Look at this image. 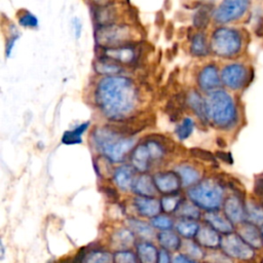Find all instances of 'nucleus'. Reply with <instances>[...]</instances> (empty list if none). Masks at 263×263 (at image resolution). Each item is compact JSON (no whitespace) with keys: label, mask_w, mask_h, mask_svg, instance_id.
Masks as SVG:
<instances>
[{"label":"nucleus","mask_w":263,"mask_h":263,"mask_svg":"<svg viewBox=\"0 0 263 263\" xmlns=\"http://www.w3.org/2000/svg\"><path fill=\"white\" fill-rule=\"evenodd\" d=\"M208 120L219 128H230L236 121V109L232 98L224 90L216 89L205 98Z\"/></svg>","instance_id":"obj_3"},{"label":"nucleus","mask_w":263,"mask_h":263,"mask_svg":"<svg viewBox=\"0 0 263 263\" xmlns=\"http://www.w3.org/2000/svg\"><path fill=\"white\" fill-rule=\"evenodd\" d=\"M173 263H195V262L185 255H178L177 257H175Z\"/></svg>","instance_id":"obj_45"},{"label":"nucleus","mask_w":263,"mask_h":263,"mask_svg":"<svg viewBox=\"0 0 263 263\" xmlns=\"http://www.w3.org/2000/svg\"><path fill=\"white\" fill-rule=\"evenodd\" d=\"M151 224L158 229L168 230L173 226V221L167 216H156L152 218Z\"/></svg>","instance_id":"obj_39"},{"label":"nucleus","mask_w":263,"mask_h":263,"mask_svg":"<svg viewBox=\"0 0 263 263\" xmlns=\"http://www.w3.org/2000/svg\"><path fill=\"white\" fill-rule=\"evenodd\" d=\"M156 188L162 193H175L179 190L181 179L176 172H161L153 177Z\"/></svg>","instance_id":"obj_12"},{"label":"nucleus","mask_w":263,"mask_h":263,"mask_svg":"<svg viewBox=\"0 0 263 263\" xmlns=\"http://www.w3.org/2000/svg\"><path fill=\"white\" fill-rule=\"evenodd\" d=\"M165 149L163 145L156 140H147L139 144L132 152L130 161L135 170L146 172L149 168L150 162L163 157Z\"/></svg>","instance_id":"obj_7"},{"label":"nucleus","mask_w":263,"mask_h":263,"mask_svg":"<svg viewBox=\"0 0 263 263\" xmlns=\"http://www.w3.org/2000/svg\"><path fill=\"white\" fill-rule=\"evenodd\" d=\"M238 229V235L253 249H258L263 246V235L262 230L257 226V224L252 222L240 223Z\"/></svg>","instance_id":"obj_15"},{"label":"nucleus","mask_w":263,"mask_h":263,"mask_svg":"<svg viewBox=\"0 0 263 263\" xmlns=\"http://www.w3.org/2000/svg\"><path fill=\"white\" fill-rule=\"evenodd\" d=\"M246 217L252 223H263V205L253 200L248 201L246 204Z\"/></svg>","instance_id":"obj_31"},{"label":"nucleus","mask_w":263,"mask_h":263,"mask_svg":"<svg viewBox=\"0 0 263 263\" xmlns=\"http://www.w3.org/2000/svg\"><path fill=\"white\" fill-rule=\"evenodd\" d=\"M186 103L189 105L194 114L202 121H208L205 99H203L197 91L192 90L187 95Z\"/></svg>","instance_id":"obj_21"},{"label":"nucleus","mask_w":263,"mask_h":263,"mask_svg":"<svg viewBox=\"0 0 263 263\" xmlns=\"http://www.w3.org/2000/svg\"><path fill=\"white\" fill-rule=\"evenodd\" d=\"M176 173L181 179L183 186H191L198 183L200 179L199 172L192 165L181 164L176 168Z\"/></svg>","instance_id":"obj_22"},{"label":"nucleus","mask_w":263,"mask_h":263,"mask_svg":"<svg viewBox=\"0 0 263 263\" xmlns=\"http://www.w3.org/2000/svg\"><path fill=\"white\" fill-rule=\"evenodd\" d=\"M222 251L230 258L248 261L254 258L255 251L238 234L229 233L221 238Z\"/></svg>","instance_id":"obj_8"},{"label":"nucleus","mask_w":263,"mask_h":263,"mask_svg":"<svg viewBox=\"0 0 263 263\" xmlns=\"http://www.w3.org/2000/svg\"><path fill=\"white\" fill-rule=\"evenodd\" d=\"M194 128V122L191 118H184L181 124L176 128V134L180 140H186Z\"/></svg>","instance_id":"obj_36"},{"label":"nucleus","mask_w":263,"mask_h":263,"mask_svg":"<svg viewBox=\"0 0 263 263\" xmlns=\"http://www.w3.org/2000/svg\"><path fill=\"white\" fill-rule=\"evenodd\" d=\"M134 205L140 215L144 217L154 218L159 214L161 204L156 198L146 197V196H138L134 200Z\"/></svg>","instance_id":"obj_16"},{"label":"nucleus","mask_w":263,"mask_h":263,"mask_svg":"<svg viewBox=\"0 0 263 263\" xmlns=\"http://www.w3.org/2000/svg\"><path fill=\"white\" fill-rule=\"evenodd\" d=\"M261 230H262V235H263V226H262V228H261Z\"/></svg>","instance_id":"obj_51"},{"label":"nucleus","mask_w":263,"mask_h":263,"mask_svg":"<svg viewBox=\"0 0 263 263\" xmlns=\"http://www.w3.org/2000/svg\"><path fill=\"white\" fill-rule=\"evenodd\" d=\"M205 259L210 263H231L230 257H228L224 252L223 253L214 252L212 254L206 255Z\"/></svg>","instance_id":"obj_41"},{"label":"nucleus","mask_w":263,"mask_h":263,"mask_svg":"<svg viewBox=\"0 0 263 263\" xmlns=\"http://www.w3.org/2000/svg\"><path fill=\"white\" fill-rule=\"evenodd\" d=\"M211 12H212V9L210 6H208V5L200 6L193 16L194 26L197 29H203L210 21Z\"/></svg>","instance_id":"obj_34"},{"label":"nucleus","mask_w":263,"mask_h":263,"mask_svg":"<svg viewBox=\"0 0 263 263\" xmlns=\"http://www.w3.org/2000/svg\"><path fill=\"white\" fill-rule=\"evenodd\" d=\"M132 189L140 196L153 197L156 194L157 188L155 186L153 178L143 174L134 181Z\"/></svg>","instance_id":"obj_20"},{"label":"nucleus","mask_w":263,"mask_h":263,"mask_svg":"<svg viewBox=\"0 0 263 263\" xmlns=\"http://www.w3.org/2000/svg\"><path fill=\"white\" fill-rule=\"evenodd\" d=\"M177 215L180 217H183L184 219H191V220H195L197 218H199L200 213L199 210L197 208V205L195 203H193L192 201H181L177 211H176Z\"/></svg>","instance_id":"obj_30"},{"label":"nucleus","mask_w":263,"mask_h":263,"mask_svg":"<svg viewBox=\"0 0 263 263\" xmlns=\"http://www.w3.org/2000/svg\"><path fill=\"white\" fill-rule=\"evenodd\" d=\"M157 263H171L170 261V256L166 250L162 249L159 254H158V259H157Z\"/></svg>","instance_id":"obj_44"},{"label":"nucleus","mask_w":263,"mask_h":263,"mask_svg":"<svg viewBox=\"0 0 263 263\" xmlns=\"http://www.w3.org/2000/svg\"><path fill=\"white\" fill-rule=\"evenodd\" d=\"M89 123L88 122H83L76 126L74 129L67 130L64 133L62 137V142L66 145H74V144H79L82 142L81 135L87 129Z\"/></svg>","instance_id":"obj_26"},{"label":"nucleus","mask_w":263,"mask_h":263,"mask_svg":"<svg viewBox=\"0 0 263 263\" xmlns=\"http://www.w3.org/2000/svg\"><path fill=\"white\" fill-rule=\"evenodd\" d=\"M204 221L218 232L229 234L233 231V224L229 221V219L226 216H222L221 214L216 213L215 211L208 212L204 215Z\"/></svg>","instance_id":"obj_17"},{"label":"nucleus","mask_w":263,"mask_h":263,"mask_svg":"<svg viewBox=\"0 0 263 263\" xmlns=\"http://www.w3.org/2000/svg\"><path fill=\"white\" fill-rule=\"evenodd\" d=\"M17 38H18V35H17L16 33H14V34L8 39V41H7V43H6V55H7V57L10 55V52H11V50H12V48H13V46H14V43H15V41L17 40Z\"/></svg>","instance_id":"obj_43"},{"label":"nucleus","mask_w":263,"mask_h":263,"mask_svg":"<svg viewBox=\"0 0 263 263\" xmlns=\"http://www.w3.org/2000/svg\"><path fill=\"white\" fill-rule=\"evenodd\" d=\"M181 248L184 251V255L190 259H201L203 258V252L200 247L192 240H184L181 245Z\"/></svg>","instance_id":"obj_35"},{"label":"nucleus","mask_w":263,"mask_h":263,"mask_svg":"<svg viewBox=\"0 0 263 263\" xmlns=\"http://www.w3.org/2000/svg\"><path fill=\"white\" fill-rule=\"evenodd\" d=\"M190 153L196 157V158H199L201 160H204V161H215V157L213 154H211L209 151H205L203 149H200V148H192L190 149Z\"/></svg>","instance_id":"obj_42"},{"label":"nucleus","mask_w":263,"mask_h":263,"mask_svg":"<svg viewBox=\"0 0 263 263\" xmlns=\"http://www.w3.org/2000/svg\"><path fill=\"white\" fill-rule=\"evenodd\" d=\"M222 185L212 179L203 180L188 190L189 199L198 208L209 212L217 211L223 201Z\"/></svg>","instance_id":"obj_4"},{"label":"nucleus","mask_w":263,"mask_h":263,"mask_svg":"<svg viewBox=\"0 0 263 263\" xmlns=\"http://www.w3.org/2000/svg\"><path fill=\"white\" fill-rule=\"evenodd\" d=\"M211 48L219 57H233L241 48V36L234 29L219 28L212 35Z\"/></svg>","instance_id":"obj_6"},{"label":"nucleus","mask_w":263,"mask_h":263,"mask_svg":"<svg viewBox=\"0 0 263 263\" xmlns=\"http://www.w3.org/2000/svg\"><path fill=\"white\" fill-rule=\"evenodd\" d=\"M121 66L109 59L102 58L98 62V67H96L97 72L102 74H107V76L110 75H116L117 73L121 72Z\"/></svg>","instance_id":"obj_32"},{"label":"nucleus","mask_w":263,"mask_h":263,"mask_svg":"<svg viewBox=\"0 0 263 263\" xmlns=\"http://www.w3.org/2000/svg\"><path fill=\"white\" fill-rule=\"evenodd\" d=\"M190 51L193 55H196V57H202L208 54L209 47L206 44L204 34L197 33L192 37L191 44H190Z\"/></svg>","instance_id":"obj_29"},{"label":"nucleus","mask_w":263,"mask_h":263,"mask_svg":"<svg viewBox=\"0 0 263 263\" xmlns=\"http://www.w3.org/2000/svg\"><path fill=\"white\" fill-rule=\"evenodd\" d=\"M139 92L134 81L124 76L102 78L95 90V101L101 112L112 120H121L137 107Z\"/></svg>","instance_id":"obj_1"},{"label":"nucleus","mask_w":263,"mask_h":263,"mask_svg":"<svg viewBox=\"0 0 263 263\" xmlns=\"http://www.w3.org/2000/svg\"><path fill=\"white\" fill-rule=\"evenodd\" d=\"M134 173L135 168L133 165H121L117 167L114 172L113 178L114 182L116 185L121 189V190H128L133 187L134 184Z\"/></svg>","instance_id":"obj_19"},{"label":"nucleus","mask_w":263,"mask_h":263,"mask_svg":"<svg viewBox=\"0 0 263 263\" xmlns=\"http://www.w3.org/2000/svg\"><path fill=\"white\" fill-rule=\"evenodd\" d=\"M96 148L110 161L120 162L135 146V140L122 130L112 127H98L92 133Z\"/></svg>","instance_id":"obj_2"},{"label":"nucleus","mask_w":263,"mask_h":263,"mask_svg":"<svg viewBox=\"0 0 263 263\" xmlns=\"http://www.w3.org/2000/svg\"><path fill=\"white\" fill-rule=\"evenodd\" d=\"M259 192H260V194L263 196V183H261V184L259 185Z\"/></svg>","instance_id":"obj_48"},{"label":"nucleus","mask_w":263,"mask_h":263,"mask_svg":"<svg viewBox=\"0 0 263 263\" xmlns=\"http://www.w3.org/2000/svg\"><path fill=\"white\" fill-rule=\"evenodd\" d=\"M224 214L232 224L242 223L246 217V205L239 197L232 195L228 196L223 203Z\"/></svg>","instance_id":"obj_11"},{"label":"nucleus","mask_w":263,"mask_h":263,"mask_svg":"<svg viewBox=\"0 0 263 263\" xmlns=\"http://www.w3.org/2000/svg\"><path fill=\"white\" fill-rule=\"evenodd\" d=\"M114 263H138L136 256L129 251H118L113 257Z\"/></svg>","instance_id":"obj_38"},{"label":"nucleus","mask_w":263,"mask_h":263,"mask_svg":"<svg viewBox=\"0 0 263 263\" xmlns=\"http://www.w3.org/2000/svg\"><path fill=\"white\" fill-rule=\"evenodd\" d=\"M221 159H223L224 161H227V162H231V156H230V154H227V153H224V152H219L218 154H217Z\"/></svg>","instance_id":"obj_46"},{"label":"nucleus","mask_w":263,"mask_h":263,"mask_svg":"<svg viewBox=\"0 0 263 263\" xmlns=\"http://www.w3.org/2000/svg\"><path fill=\"white\" fill-rule=\"evenodd\" d=\"M195 236L198 243L205 248L215 249L221 243V237L218 231H216L210 225H203L199 227Z\"/></svg>","instance_id":"obj_18"},{"label":"nucleus","mask_w":263,"mask_h":263,"mask_svg":"<svg viewBox=\"0 0 263 263\" xmlns=\"http://www.w3.org/2000/svg\"><path fill=\"white\" fill-rule=\"evenodd\" d=\"M135 237L133 231L128 229H119L114 232L112 236V246L113 248L119 251H126L134 243Z\"/></svg>","instance_id":"obj_23"},{"label":"nucleus","mask_w":263,"mask_h":263,"mask_svg":"<svg viewBox=\"0 0 263 263\" xmlns=\"http://www.w3.org/2000/svg\"><path fill=\"white\" fill-rule=\"evenodd\" d=\"M4 257V246L3 242H1V258Z\"/></svg>","instance_id":"obj_49"},{"label":"nucleus","mask_w":263,"mask_h":263,"mask_svg":"<svg viewBox=\"0 0 263 263\" xmlns=\"http://www.w3.org/2000/svg\"><path fill=\"white\" fill-rule=\"evenodd\" d=\"M112 256L105 251L95 250L84 255L80 263H112Z\"/></svg>","instance_id":"obj_33"},{"label":"nucleus","mask_w":263,"mask_h":263,"mask_svg":"<svg viewBox=\"0 0 263 263\" xmlns=\"http://www.w3.org/2000/svg\"><path fill=\"white\" fill-rule=\"evenodd\" d=\"M96 40L99 46L104 48L119 47L132 44L133 33L128 26L113 23L99 26L96 30Z\"/></svg>","instance_id":"obj_5"},{"label":"nucleus","mask_w":263,"mask_h":263,"mask_svg":"<svg viewBox=\"0 0 263 263\" xmlns=\"http://www.w3.org/2000/svg\"><path fill=\"white\" fill-rule=\"evenodd\" d=\"M197 81H198L199 87L202 90L210 91V92L216 90L221 83V78L219 76L217 67L213 64L205 66L200 71Z\"/></svg>","instance_id":"obj_14"},{"label":"nucleus","mask_w":263,"mask_h":263,"mask_svg":"<svg viewBox=\"0 0 263 263\" xmlns=\"http://www.w3.org/2000/svg\"><path fill=\"white\" fill-rule=\"evenodd\" d=\"M74 28H75V30L77 31V38L79 37V35H80V33H81V24L77 21V20H75L74 21Z\"/></svg>","instance_id":"obj_47"},{"label":"nucleus","mask_w":263,"mask_h":263,"mask_svg":"<svg viewBox=\"0 0 263 263\" xmlns=\"http://www.w3.org/2000/svg\"><path fill=\"white\" fill-rule=\"evenodd\" d=\"M250 6V0H224L214 11V20L225 24L241 17Z\"/></svg>","instance_id":"obj_9"},{"label":"nucleus","mask_w":263,"mask_h":263,"mask_svg":"<svg viewBox=\"0 0 263 263\" xmlns=\"http://www.w3.org/2000/svg\"><path fill=\"white\" fill-rule=\"evenodd\" d=\"M180 202L181 201L177 196H165L161 199L160 204L165 213H172L177 211Z\"/></svg>","instance_id":"obj_37"},{"label":"nucleus","mask_w":263,"mask_h":263,"mask_svg":"<svg viewBox=\"0 0 263 263\" xmlns=\"http://www.w3.org/2000/svg\"><path fill=\"white\" fill-rule=\"evenodd\" d=\"M18 23L23 27H29V28H35L38 25V20L35 15H33L29 11H25L20 17Z\"/></svg>","instance_id":"obj_40"},{"label":"nucleus","mask_w":263,"mask_h":263,"mask_svg":"<svg viewBox=\"0 0 263 263\" xmlns=\"http://www.w3.org/2000/svg\"><path fill=\"white\" fill-rule=\"evenodd\" d=\"M104 58L109 59L117 64H124L128 65L134 63L137 58V52L132 46V44L113 47V48H105L104 50Z\"/></svg>","instance_id":"obj_13"},{"label":"nucleus","mask_w":263,"mask_h":263,"mask_svg":"<svg viewBox=\"0 0 263 263\" xmlns=\"http://www.w3.org/2000/svg\"><path fill=\"white\" fill-rule=\"evenodd\" d=\"M55 263H68V262H62V261H60V262H55Z\"/></svg>","instance_id":"obj_50"},{"label":"nucleus","mask_w":263,"mask_h":263,"mask_svg":"<svg viewBox=\"0 0 263 263\" xmlns=\"http://www.w3.org/2000/svg\"><path fill=\"white\" fill-rule=\"evenodd\" d=\"M176 229L178 233L186 238H191L196 235L199 226L198 224L191 219H182L176 224Z\"/></svg>","instance_id":"obj_28"},{"label":"nucleus","mask_w":263,"mask_h":263,"mask_svg":"<svg viewBox=\"0 0 263 263\" xmlns=\"http://www.w3.org/2000/svg\"><path fill=\"white\" fill-rule=\"evenodd\" d=\"M222 82L231 89L241 88L248 80V70L241 64L227 65L221 73Z\"/></svg>","instance_id":"obj_10"},{"label":"nucleus","mask_w":263,"mask_h":263,"mask_svg":"<svg viewBox=\"0 0 263 263\" xmlns=\"http://www.w3.org/2000/svg\"><path fill=\"white\" fill-rule=\"evenodd\" d=\"M138 257L141 263H157L158 255L155 247L149 242H140L137 247Z\"/></svg>","instance_id":"obj_24"},{"label":"nucleus","mask_w":263,"mask_h":263,"mask_svg":"<svg viewBox=\"0 0 263 263\" xmlns=\"http://www.w3.org/2000/svg\"><path fill=\"white\" fill-rule=\"evenodd\" d=\"M158 241L160 246L166 251H177L181 248L182 245L179 236L170 230H162L158 234Z\"/></svg>","instance_id":"obj_25"},{"label":"nucleus","mask_w":263,"mask_h":263,"mask_svg":"<svg viewBox=\"0 0 263 263\" xmlns=\"http://www.w3.org/2000/svg\"><path fill=\"white\" fill-rule=\"evenodd\" d=\"M127 225L129 229H132V231L136 232L138 235L142 236L143 238L151 239L154 236V231L152 227L143 221H140L137 219H128Z\"/></svg>","instance_id":"obj_27"}]
</instances>
